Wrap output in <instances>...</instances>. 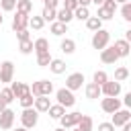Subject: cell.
<instances>
[{"instance_id":"d590c367","label":"cell","mask_w":131,"mask_h":131,"mask_svg":"<svg viewBox=\"0 0 131 131\" xmlns=\"http://www.w3.org/2000/svg\"><path fill=\"white\" fill-rule=\"evenodd\" d=\"M41 18H43L45 23H53V20H55V8H43Z\"/></svg>"},{"instance_id":"8d00e7d4","label":"cell","mask_w":131,"mask_h":131,"mask_svg":"<svg viewBox=\"0 0 131 131\" xmlns=\"http://www.w3.org/2000/svg\"><path fill=\"white\" fill-rule=\"evenodd\" d=\"M0 8L4 12H12L16 8V0H0Z\"/></svg>"},{"instance_id":"681fc988","label":"cell","mask_w":131,"mask_h":131,"mask_svg":"<svg viewBox=\"0 0 131 131\" xmlns=\"http://www.w3.org/2000/svg\"><path fill=\"white\" fill-rule=\"evenodd\" d=\"M10 131H29V129H25V127H16V129H10Z\"/></svg>"},{"instance_id":"3957f363","label":"cell","mask_w":131,"mask_h":131,"mask_svg":"<svg viewBox=\"0 0 131 131\" xmlns=\"http://www.w3.org/2000/svg\"><path fill=\"white\" fill-rule=\"evenodd\" d=\"M55 98H57V104H61L63 108H72V106L76 104V96H74V92L68 90V88H59V90L55 92Z\"/></svg>"},{"instance_id":"d4e9b609","label":"cell","mask_w":131,"mask_h":131,"mask_svg":"<svg viewBox=\"0 0 131 131\" xmlns=\"http://www.w3.org/2000/svg\"><path fill=\"white\" fill-rule=\"evenodd\" d=\"M84 23H86V29H88V31H92V33H94V31H98V29H102V20H100L98 16H88Z\"/></svg>"},{"instance_id":"836d02e7","label":"cell","mask_w":131,"mask_h":131,"mask_svg":"<svg viewBox=\"0 0 131 131\" xmlns=\"http://www.w3.org/2000/svg\"><path fill=\"white\" fill-rule=\"evenodd\" d=\"M0 98H2L6 104H10L12 100H16V98H14V94H12V90H10V86H6V88H2V90H0Z\"/></svg>"},{"instance_id":"30bf717a","label":"cell","mask_w":131,"mask_h":131,"mask_svg":"<svg viewBox=\"0 0 131 131\" xmlns=\"http://www.w3.org/2000/svg\"><path fill=\"white\" fill-rule=\"evenodd\" d=\"M12 125H14V111L6 106V108L0 113V129H2V131H10Z\"/></svg>"},{"instance_id":"74e56055","label":"cell","mask_w":131,"mask_h":131,"mask_svg":"<svg viewBox=\"0 0 131 131\" xmlns=\"http://www.w3.org/2000/svg\"><path fill=\"white\" fill-rule=\"evenodd\" d=\"M100 6H102V8L106 10V12H111V14H115V10H117V6H119V4H117L115 0H104V2L100 4Z\"/></svg>"},{"instance_id":"8992f818","label":"cell","mask_w":131,"mask_h":131,"mask_svg":"<svg viewBox=\"0 0 131 131\" xmlns=\"http://www.w3.org/2000/svg\"><path fill=\"white\" fill-rule=\"evenodd\" d=\"M84 86V74L82 72H74V74H70L68 78H66V88L68 90H80Z\"/></svg>"},{"instance_id":"5b68a950","label":"cell","mask_w":131,"mask_h":131,"mask_svg":"<svg viewBox=\"0 0 131 131\" xmlns=\"http://www.w3.org/2000/svg\"><path fill=\"white\" fill-rule=\"evenodd\" d=\"M14 80V63L10 59L0 63V84H10Z\"/></svg>"},{"instance_id":"4dcf8cb0","label":"cell","mask_w":131,"mask_h":131,"mask_svg":"<svg viewBox=\"0 0 131 131\" xmlns=\"http://www.w3.org/2000/svg\"><path fill=\"white\" fill-rule=\"evenodd\" d=\"M33 100H35V96L31 94V90H29V92H25V94L18 98V102H20V106H23V108H29V106H33Z\"/></svg>"},{"instance_id":"277c9868","label":"cell","mask_w":131,"mask_h":131,"mask_svg":"<svg viewBox=\"0 0 131 131\" xmlns=\"http://www.w3.org/2000/svg\"><path fill=\"white\" fill-rule=\"evenodd\" d=\"M108 41H111V33L108 31H104V29H98V31H94V35H92V47L94 49H104L106 45H108Z\"/></svg>"},{"instance_id":"816d5d0a","label":"cell","mask_w":131,"mask_h":131,"mask_svg":"<svg viewBox=\"0 0 131 131\" xmlns=\"http://www.w3.org/2000/svg\"><path fill=\"white\" fill-rule=\"evenodd\" d=\"M53 131H68V129H63V127H57V129H53Z\"/></svg>"},{"instance_id":"4fadbf2b","label":"cell","mask_w":131,"mask_h":131,"mask_svg":"<svg viewBox=\"0 0 131 131\" xmlns=\"http://www.w3.org/2000/svg\"><path fill=\"white\" fill-rule=\"evenodd\" d=\"M119 59V53L115 51L113 45H106L104 49H100V61L102 63H115Z\"/></svg>"},{"instance_id":"603a6c76","label":"cell","mask_w":131,"mask_h":131,"mask_svg":"<svg viewBox=\"0 0 131 131\" xmlns=\"http://www.w3.org/2000/svg\"><path fill=\"white\" fill-rule=\"evenodd\" d=\"M16 12L31 14L33 12V0H16Z\"/></svg>"},{"instance_id":"db71d44e","label":"cell","mask_w":131,"mask_h":131,"mask_svg":"<svg viewBox=\"0 0 131 131\" xmlns=\"http://www.w3.org/2000/svg\"><path fill=\"white\" fill-rule=\"evenodd\" d=\"M72 131H80V129H78V127H72Z\"/></svg>"},{"instance_id":"52a82bcc","label":"cell","mask_w":131,"mask_h":131,"mask_svg":"<svg viewBox=\"0 0 131 131\" xmlns=\"http://www.w3.org/2000/svg\"><path fill=\"white\" fill-rule=\"evenodd\" d=\"M100 94H102V96H119V94H121V82H117V80H106V82L100 86Z\"/></svg>"},{"instance_id":"ffe728a7","label":"cell","mask_w":131,"mask_h":131,"mask_svg":"<svg viewBox=\"0 0 131 131\" xmlns=\"http://www.w3.org/2000/svg\"><path fill=\"white\" fill-rule=\"evenodd\" d=\"M33 51L35 53H43V51H49V41L45 37H39L33 41Z\"/></svg>"},{"instance_id":"484cf974","label":"cell","mask_w":131,"mask_h":131,"mask_svg":"<svg viewBox=\"0 0 131 131\" xmlns=\"http://www.w3.org/2000/svg\"><path fill=\"white\" fill-rule=\"evenodd\" d=\"M47 113H49V117L51 119H55V121H59V117L66 113V108L61 106V104H49V108H47Z\"/></svg>"},{"instance_id":"ac0fdd59","label":"cell","mask_w":131,"mask_h":131,"mask_svg":"<svg viewBox=\"0 0 131 131\" xmlns=\"http://www.w3.org/2000/svg\"><path fill=\"white\" fill-rule=\"evenodd\" d=\"M55 20H59V23H70V20H74V12L72 10H68V8H59V10H55Z\"/></svg>"},{"instance_id":"44dd1931","label":"cell","mask_w":131,"mask_h":131,"mask_svg":"<svg viewBox=\"0 0 131 131\" xmlns=\"http://www.w3.org/2000/svg\"><path fill=\"white\" fill-rule=\"evenodd\" d=\"M59 49H61V51H63L66 55L74 53V51H76V41H74V39H70V37L61 39V43H59Z\"/></svg>"},{"instance_id":"7402d4cb","label":"cell","mask_w":131,"mask_h":131,"mask_svg":"<svg viewBox=\"0 0 131 131\" xmlns=\"http://www.w3.org/2000/svg\"><path fill=\"white\" fill-rule=\"evenodd\" d=\"M49 31H51L55 37H61L63 33H68V25H66V23H59V20H53L51 27H49Z\"/></svg>"},{"instance_id":"f5cc1de1","label":"cell","mask_w":131,"mask_h":131,"mask_svg":"<svg viewBox=\"0 0 131 131\" xmlns=\"http://www.w3.org/2000/svg\"><path fill=\"white\" fill-rule=\"evenodd\" d=\"M2 20H4V16H2V14H0V25H2Z\"/></svg>"},{"instance_id":"ee69618b","label":"cell","mask_w":131,"mask_h":131,"mask_svg":"<svg viewBox=\"0 0 131 131\" xmlns=\"http://www.w3.org/2000/svg\"><path fill=\"white\" fill-rule=\"evenodd\" d=\"M121 104H125V108H129V106H131V92H127V94H125V98H123V102H121Z\"/></svg>"},{"instance_id":"cb8c5ba5","label":"cell","mask_w":131,"mask_h":131,"mask_svg":"<svg viewBox=\"0 0 131 131\" xmlns=\"http://www.w3.org/2000/svg\"><path fill=\"white\" fill-rule=\"evenodd\" d=\"M80 131H92V127H94V121H92V117H88V115H82V119L78 121V125H76Z\"/></svg>"},{"instance_id":"f546056e","label":"cell","mask_w":131,"mask_h":131,"mask_svg":"<svg viewBox=\"0 0 131 131\" xmlns=\"http://www.w3.org/2000/svg\"><path fill=\"white\" fill-rule=\"evenodd\" d=\"M88 16H90L88 6H78V8L74 10V18H78V20H86Z\"/></svg>"},{"instance_id":"f6af8a7d","label":"cell","mask_w":131,"mask_h":131,"mask_svg":"<svg viewBox=\"0 0 131 131\" xmlns=\"http://www.w3.org/2000/svg\"><path fill=\"white\" fill-rule=\"evenodd\" d=\"M121 127H123V131H131V121H127V123L121 125Z\"/></svg>"},{"instance_id":"e0dca14e","label":"cell","mask_w":131,"mask_h":131,"mask_svg":"<svg viewBox=\"0 0 131 131\" xmlns=\"http://www.w3.org/2000/svg\"><path fill=\"white\" fill-rule=\"evenodd\" d=\"M10 90H12V94H14V98H20L25 92H29V84H25V82H10Z\"/></svg>"},{"instance_id":"b9f144b4","label":"cell","mask_w":131,"mask_h":131,"mask_svg":"<svg viewBox=\"0 0 131 131\" xmlns=\"http://www.w3.org/2000/svg\"><path fill=\"white\" fill-rule=\"evenodd\" d=\"M98 131H115L113 123H98Z\"/></svg>"},{"instance_id":"f35d334b","label":"cell","mask_w":131,"mask_h":131,"mask_svg":"<svg viewBox=\"0 0 131 131\" xmlns=\"http://www.w3.org/2000/svg\"><path fill=\"white\" fill-rule=\"evenodd\" d=\"M96 16H98V18H100V20L104 23V20H111V18H113L115 14H111V12H106V10L102 8V6H98V10H96Z\"/></svg>"},{"instance_id":"f1b7e54d","label":"cell","mask_w":131,"mask_h":131,"mask_svg":"<svg viewBox=\"0 0 131 131\" xmlns=\"http://www.w3.org/2000/svg\"><path fill=\"white\" fill-rule=\"evenodd\" d=\"M35 55H37V66H41V68H47V66H49V61L53 59L49 51H43V53H35Z\"/></svg>"},{"instance_id":"6da1fadb","label":"cell","mask_w":131,"mask_h":131,"mask_svg":"<svg viewBox=\"0 0 131 131\" xmlns=\"http://www.w3.org/2000/svg\"><path fill=\"white\" fill-rule=\"evenodd\" d=\"M29 90H31L33 96H49L53 92V82L39 80V82H33V86H29Z\"/></svg>"},{"instance_id":"7a4b0ae2","label":"cell","mask_w":131,"mask_h":131,"mask_svg":"<svg viewBox=\"0 0 131 131\" xmlns=\"http://www.w3.org/2000/svg\"><path fill=\"white\" fill-rule=\"evenodd\" d=\"M37 121H39V113H37L33 106L23 108V113H20V127H25V129H33V127L37 125Z\"/></svg>"},{"instance_id":"ab89813d","label":"cell","mask_w":131,"mask_h":131,"mask_svg":"<svg viewBox=\"0 0 131 131\" xmlns=\"http://www.w3.org/2000/svg\"><path fill=\"white\" fill-rule=\"evenodd\" d=\"M16 39H18V41H25V39H31V35H29V29H23V31H16Z\"/></svg>"},{"instance_id":"d6a6232c","label":"cell","mask_w":131,"mask_h":131,"mask_svg":"<svg viewBox=\"0 0 131 131\" xmlns=\"http://www.w3.org/2000/svg\"><path fill=\"white\" fill-rule=\"evenodd\" d=\"M106 80H108V74H106V72H102V70L94 72V76H92V82H94V84H98V86H102Z\"/></svg>"},{"instance_id":"f907efd6","label":"cell","mask_w":131,"mask_h":131,"mask_svg":"<svg viewBox=\"0 0 131 131\" xmlns=\"http://www.w3.org/2000/svg\"><path fill=\"white\" fill-rule=\"evenodd\" d=\"M117 4H125V2H129V0H115Z\"/></svg>"},{"instance_id":"4316f807","label":"cell","mask_w":131,"mask_h":131,"mask_svg":"<svg viewBox=\"0 0 131 131\" xmlns=\"http://www.w3.org/2000/svg\"><path fill=\"white\" fill-rule=\"evenodd\" d=\"M29 27H31L33 31H41V29L45 27V20L41 18V14H39V16H29Z\"/></svg>"},{"instance_id":"c3c4849f","label":"cell","mask_w":131,"mask_h":131,"mask_svg":"<svg viewBox=\"0 0 131 131\" xmlns=\"http://www.w3.org/2000/svg\"><path fill=\"white\" fill-rule=\"evenodd\" d=\"M90 2H94V4H96V6H100V4H102V2H104V0H90Z\"/></svg>"},{"instance_id":"1f68e13d","label":"cell","mask_w":131,"mask_h":131,"mask_svg":"<svg viewBox=\"0 0 131 131\" xmlns=\"http://www.w3.org/2000/svg\"><path fill=\"white\" fill-rule=\"evenodd\" d=\"M127 78H129V70H127L125 66H121V68L115 70V80H117V82H125Z\"/></svg>"},{"instance_id":"7dc6e473","label":"cell","mask_w":131,"mask_h":131,"mask_svg":"<svg viewBox=\"0 0 131 131\" xmlns=\"http://www.w3.org/2000/svg\"><path fill=\"white\" fill-rule=\"evenodd\" d=\"M6 106H8V104H6V102H4V100H2V98H0V113H2V111H4V108H6Z\"/></svg>"},{"instance_id":"d6986e66","label":"cell","mask_w":131,"mask_h":131,"mask_svg":"<svg viewBox=\"0 0 131 131\" xmlns=\"http://www.w3.org/2000/svg\"><path fill=\"white\" fill-rule=\"evenodd\" d=\"M47 68H49L55 76H59V74H63V72H66V68H68V66H66V61H63V59H51Z\"/></svg>"},{"instance_id":"9a60e30c","label":"cell","mask_w":131,"mask_h":131,"mask_svg":"<svg viewBox=\"0 0 131 131\" xmlns=\"http://www.w3.org/2000/svg\"><path fill=\"white\" fill-rule=\"evenodd\" d=\"M84 92H86V98H90V100H96V98L102 96V94H100V86L94 84V82H88V84L84 86Z\"/></svg>"},{"instance_id":"2e32d148","label":"cell","mask_w":131,"mask_h":131,"mask_svg":"<svg viewBox=\"0 0 131 131\" xmlns=\"http://www.w3.org/2000/svg\"><path fill=\"white\" fill-rule=\"evenodd\" d=\"M49 96H35V100H33V108L37 111V113H47V108H49Z\"/></svg>"},{"instance_id":"9c48e42d","label":"cell","mask_w":131,"mask_h":131,"mask_svg":"<svg viewBox=\"0 0 131 131\" xmlns=\"http://www.w3.org/2000/svg\"><path fill=\"white\" fill-rule=\"evenodd\" d=\"M100 108H102L104 113L113 115L115 111H119V108H121V100H119L117 96H104V98L100 100Z\"/></svg>"},{"instance_id":"8fae6325","label":"cell","mask_w":131,"mask_h":131,"mask_svg":"<svg viewBox=\"0 0 131 131\" xmlns=\"http://www.w3.org/2000/svg\"><path fill=\"white\" fill-rule=\"evenodd\" d=\"M127 121H131V113H129V108H119V111L113 113L111 123H113L115 127H121V125H125Z\"/></svg>"},{"instance_id":"e575fe53","label":"cell","mask_w":131,"mask_h":131,"mask_svg":"<svg viewBox=\"0 0 131 131\" xmlns=\"http://www.w3.org/2000/svg\"><path fill=\"white\" fill-rule=\"evenodd\" d=\"M121 16H123V20L131 23V2H125V4H121Z\"/></svg>"},{"instance_id":"5bb4252c","label":"cell","mask_w":131,"mask_h":131,"mask_svg":"<svg viewBox=\"0 0 131 131\" xmlns=\"http://www.w3.org/2000/svg\"><path fill=\"white\" fill-rule=\"evenodd\" d=\"M113 47H115V51L119 53V57H127V55L131 53V45H129V41H125V39H117Z\"/></svg>"},{"instance_id":"bcb514c9","label":"cell","mask_w":131,"mask_h":131,"mask_svg":"<svg viewBox=\"0 0 131 131\" xmlns=\"http://www.w3.org/2000/svg\"><path fill=\"white\" fill-rule=\"evenodd\" d=\"M78 2V6H88L90 4V0H76Z\"/></svg>"},{"instance_id":"60d3db41","label":"cell","mask_w":131,"mask_h":131,"mask_svg":"<svg viewBox=\"0 0 131 131\" xmlns=\"http://www.w3.org/2000/svg\"><path fill=\"white\" fill-rule=\"evenodd\" d=\"M63 8H68V10L74 12V10L78 8V2H76V0H63Z\"/></svg>"},{"instance_id":"7bdbcfd3","label":"cell","mask_w":131,"mask_h":131,"mask_svg":"<svg viewBox=\"0 0 131 131\" xmlns=\"http://www.w3.org/2000/svg\"><path fill=\"white\" fill-rule=\"evenodd\" d=\"M43 4H45V8H55V10H57L59 0H43Z\"/></svg>"},{"instance_id":"83f0119b","label":"cell","mask_w":131,"mask_h":131,"mask_svg":"<svg viewBox=\"0 0 131 131\" xmlns=\"http://www.w3.org/2000/svg\"><path fill=\"white\" fill-rule=\"evenodd\" d=\"M18 51H20L23 55H29V53H33V39L18 41Z\"/></svg>"},{"instance_id":"ba28073f","label":"cell","mask_w":131,"mask_h":131,"mask_svg":"<svg viewBox=\"0 0 131 131\" xmlns=\"http://www.w3.org/2000/svg\"><path fill=\"white\" fill-rule=\"evenodd\" d=\"M82 119V113H78V111H74V113H63L61 117H59V123H61V127L63 129H72V127H76L78 125V121Z\"/></svg>"},{"instance_id":"7c38bea8","label":"cell","mask_w":131,"mask_h":131,"mask_svg":"<svg viewBox=\"0 0 131 131\" xmlns=\"http://www.w3.org/2000/svg\"><path fill=\"white\" fill-rule=\"evenodd\" d=\"M29 16L31 14H23V12H16L12 16V31H23V29H29Z\"/></svg>"}]
</instances>
